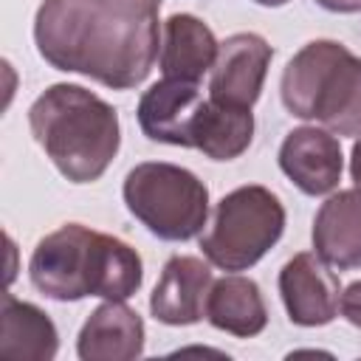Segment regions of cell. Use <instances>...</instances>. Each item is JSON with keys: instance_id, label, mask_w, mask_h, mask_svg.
Returning <instances> with one entry per match:
<instances>
[{"instance_id": "obj_1", "label": "cell", "mask_w": 361, "mask_h": 361, "mask_svg": "<svg viewBox=\"0 0 361 361\" xmlns=\"http://www.w3.org/2000/svg\"><path fill=\"white\" fill-rule=\"evenodd\" d=\"M39 56L104 87L141 85L161 51L158 14L116 0H42L34 17Z\"/></svg>"}, {"instance_id": "obj_2", "label": "cell", "mask_w": 361, "mask_h": 361, "mask_svg": "<svg viewBox=\"0 0 361 361\" xmlns=\"http://www.w3.org/2000/svg\"><path fill=\"white\" fill-rule=\"evenodd\" d=\"M28 276L54 302H79L85 296L127 302L144 282V262L124 240L82 223H65L34 245Z\"/></svg>"}, {"instance_id": "obj_3", "label": "cell", "mask_w": 361, "mask_h": 361, "mask_svg": "<svg viewBox=\"0 0 361 361\" xmlns=\"http://www.w3.org/2000/svg\"><path fill=\"white\" fill-rule=\"evenodd\" d=\"M34 141L71 183H93L113 164L121 127L118 113L82 85H51L28 107Z\"/></svg>"}, {"instance_id": "obj_4", "label": "cell", "mask_w": 361, "mask_h": 361, "mask_svg": "<svg viewBox=\"0 0 361 361\" xmlns=\"http://www.w3.org/2000/svg\"><path fill=\"white\" fill-rule=\"evenodd\" d=\"M279 96L290 116L333 135H361V56L336 39H313L285 65Z\"/></svg>"}, {"instance_id": "obj_5", "label": "cell", "mask_w": 361, "mask_h": 361, "mask_svg": "<svg viewBox=\"0 0 361 361\" xmlns=\"http://www.w3.org/2000/svg\"><path fill=\"white\" fill-rule=\"evenodd\" d=\"M121 195L130 214L147 226L149 234L166 243H186L197 237L209 220L206 183L178 164H135L124 178Z\"/></svg>"}, {"instance_id": "obj_6", "label": "cell", "mask_w": 361, "mask_h": 361, "mask_svg": "<svg viewBox=\"0 0 361 361\" xmlns=\"http://www.w3.org/2000/svg\"><path fill=\"white\" fill-rule=\"evenodd\" d=\"M282 231V200L271 189L248 183L220 197L212 228L200 237V251L220 271H248L279 243Z\"/></svg>"}, {"instance_id": "obj_7", "label": "cell", "mask_w": 361, "mask_h": 361, "mask_svg": "<svg viewBox=\"0 0 361 361\" xmlns=\"http://www.w3.org/2000/svg\"><path fill=\"white\" fill-rule=\"evenodd\" d=\"M279 296L293 324L322 327L338 316L341 282L316 251H299L279 271Z\"/></svg>"}, {"instance_id": "obj_8", "label": "cell", "mask_w": 361, "mask_h": 361, "mask_svg": "<svg viewBox=\"0 0 361 361\" xmlns=\"http://www.w3.org/2000/svg\"><path fill=\"white\" fill-rule=\"evenodd\" d=\"M206 99L200 82L161 79L149 85L138 99V127L149 141L172 147H195V124Z\"/></svg>"}, {"instance_id": "obj_9", "label": "cell", "mask_w": 361, "mask_h": 361, "mask_svg": "<svg viewBox=\"0 0 361 361\" xmlns=\"http://www.w3.org/2000/svg\"><path fill=\"white\" fill-rule=\"evenodd\" d=\"M271 56H274V48L268 45V39L254 31H240L226 37L220 42L217 62L212 68L209 99L254 107V102L262 93Z\"/></svg>"}, {"instance_id": "obj_10", "label": "cell", "mask_w": 361, "mask_h": 361, "mask_svg": "<svg viewBox=\"0 0 361 361\" xmlns=\"http://www.w3.org/2000/svg\"><path fill=\"white\" fill-rule=\"evenodd\" d=\"M279 169L305 195H330L344 169V155L338 138L324 127H296L285 135L279 147Z\"/></svg>"}, {"instance_id": "obj_11", "label": "cell", "mask_w": 361, "mask_h": 361, "mask_svg": "<svg viewBox=\"0 0 361 361\" xmlns=\"http://www.w3.org/2000/svg\"><path fill=\"white\" fill-rule=\"evenodd\" d=\"M212 262L189 254H175L161 268L149 296V313L169 327L197 324L206 316V296L212 288Z\"/></svg>"}, {"instance_id": "obj_12", "label": "cell", "mask_w": 361, "mask_h": 361, "mask_svg": "<svg viewBox=\"0 0 361 361\" xmlns=\"http://www.w3.org/2000/svg\"><path fill=\"white\" fill-rule=\"evenodd\" d=\"M144 319L124 302L99 305L79 330L76 355L82 361H133L144 353Z\"/></svg>"}, {"instance_id": "obj_13", "label": "cell", "mask_w": 361, "mask_h": 361, "mask_svg": "<svg viewBox=\"0 0 361 361\" xmlns=\"http://www.w3.org/2000/svg\"><path fill=\"white\" fill-rule=\"evenodd\" d=\"M220 42L214 31L195 14H172L161 23L158 68L164 79L200 82L217 62Z\"/></svg>"}, {"instance_id": "obj_14", "label": "cell", "mask_w": 361, "mask_h": 361, "mask_svg": "<svg viewBox=\"0 0 361 361\" xmlns=\"http://www.w3.org/2000/svg\"><path fill=\"white\" fill-rule=\"evenodd\" d=\"M310 237L327 265L338 271L361 268V186L330 195L316 212Z\"/></svg>"}, {"instance_id": "obj_15", "label": "cell", "mask_w": 361, "mask_h": 361, "mask_svg": "<svg viewBox=\"0 0 361 361\" xmlns=\"http://www.w3.org/2000/svg\"><path fill=\"white\" fill-rule=\"evenodd\" d=\"M206 322L237 338H254L268 324V307L251 276L228 274L212 282L206 296Z\"/></svg>"}, {"instance_id": "obj_16", "label": "cell", "mask_w": 361, "mask_h": 361, "mask_svg": "<svg viewBox=\"0 0 361 361\" xmlns=\"http://www.w3.org/2000/svg\"><path fill=\"white\" fill-rule=\"evenodd\" d=\"M59 350L56 324L45 310L11 293L0 307V355L23 361H51Z\"/></svg>"}, {"instance_id": "obj_17", "label": "cell", "mask_w": 361, "mask_h": 361, "mask_svg": "<svg viewBox=\"0 0 361 361\" xmlns=\"http://www.w3.org/2000/svg\"><path fill=\"white\" fill-rule=\"evenodd\" d=\"M251 138H254L251 107L206 99L195 124L192 149H200L212 161H234L251 147Z\"/></svg>"}, {"instance_id": "obj_18", "label": "cell", "mask_w": 361, "mask_h": 361, "mask_svg": "<svg viewBox=\"0 0 361 361\" xmlns=\"http://www.w3.org/2000/svg\"><path fill=\"white\" fill-rule=\"evenodd\" d=\"M338 310H341V316H344L353 327H358V330H361V279H358V282H353V285H347V288L341 290Z\"/></svg>"}, {"instance_id": "obj_19", "label": "cell", "mask_w": 361, "mask_h": 361, "mask_svg": "<svg viewBox=\"0 0 361 361\" xmlns=\"http://www.w3.org/2000/svg\"><path fill=\"white\" fill-rule=\"evenodd\" d=\"M322 8L333 11V14H355L361 11V0H316Z\"/></svg>"}, {"instance_id": "obj_20", "label": "cell", "mask_w": 361, "mask_h": 361, "mask_svg": "<svg viewBox=\"0 0 361 361\" xmlns=\"http://www.w3.org/2000/svg\"><path fill=\"white\" fill-rule=\"evenodd\" d=\"M350 178L355 180V186H361V138L353 144V152H350Z\"/></svg>"}, {"instance_id": "obj_21", "label": "cell", "mask_w": 361, "mask_h": 361, "mask_svg": "<svg viewBox=\"0 0 361 361\" xmlns=\"http://www.w3.org/2000/svg\"><path fill=\"white\" fill-rule=\"evenodd\" d=\"M116 3L133 6V8H138V11H149V14H158V8H161V3H164V0H116Z\"/></svg>"}, {"instance_id": "obj_22", "label": "cell", "mask_w": 361, "mask_h": 361, "mask_svg": "<svg viewBox=\"0 0 361 361\" xmlns=\"http://www.w3.org/2000/svg\"><path fill=\"white\" fill-rule=\"evenodd\" d=\"M254 3L268 6V8H276V6H285V3H290V0H254Z\"/></svg>"}]
</instances>
